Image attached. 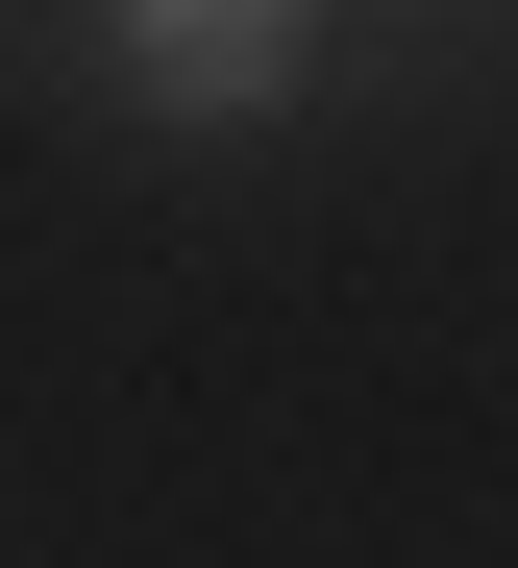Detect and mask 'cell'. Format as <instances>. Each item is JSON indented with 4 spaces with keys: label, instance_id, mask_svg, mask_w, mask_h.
<instances>
[{
    "label": "cell",
    "instance_id": "1",
    "mask_svg": "<svg viewBox=\"0 0 518 568\" xmlns=\"http://www.w3.org/2000/svg\"><path fill=\"white\" fill-rule=\"evenodd\" d=\"M99 26H124V74H149L173 124H272L296 50H322V0H99Z\"/></svg>",
    "mask_w": 518,
    "mask_h": 568
}]
</instances>
